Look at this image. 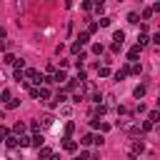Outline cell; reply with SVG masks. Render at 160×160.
<instances>
[{
  "label": "cell",
  "mask_w": 160,
  "mask_h": 160,
  "mask_svg": "<svg viewBox=\"0 0 160 160\" xmlns=\"http://www.w3.org/2000/svg\"><path fill=\"white\" fill-rule=\"evenodd\" d=\"M140 152H145V142H142V140H132V145H130L128 155H130V158H138Z\"/></svg>",
  "instance_id": "6da1fadb"
},
{
  "label": "cell",
  "mask_w": 160,
  "mask_h": 160,
  "mask_svg": "<svg viewBox=\"0 0 160 160\" xmlns=\"http://www.w3.org/2000/svg\"><path fill=\"white\" fill-rule=\"evenodd\" d=\"M140 50H142L140 45H132V48L128 50V62H135V60L140 58Z\"/></svg>",
  "instance_id": "7a4b0ae2"
},
{
  "label": "cell",
  "mask_w": 160,
  "mask_h": 160,
  "mask_svg": "<svg viewBox=\"0 0 160 160\" xmlns=\"http://www.w3.org/2000/svg\"><path fill=\"white\" fill-rule=\"evenodd\" d=\"M5 145H8V148H10V150H15V148H20V138H18V135H12V132H10V138H8V140H5Z\"/></svg>",
  "instance_id": "3957f363"
},
{
  "label": "cell",
  "mask_w": 160,
  "mask_h": 160,
  "mask_svg": "<svg viewBox=\"0 0 160 160\" xmlns=\"http://www.w3.org/2000/svg\"><path fill=\"white\" fill-rule=\"evenodd\" d=\"M62 148H65L68 152H75V150H78V142H75L72 138H65V140H62Z\"/></svg>",
  "instance_id": "277c9868"
},
{
  "label": "cell",
  "mask_w": 160,
  "mask_h": 160,
  "mask_svg": "<svg viewBox=\"0 0 160 160\" xmlns=\"http://www.w3.org/2000/svg\"><path fill=\"white\" fill-rule=\"evenodd\" d=\"M145 92H148V85H142V82H140V85L132 90V95H135L138 100H142V98H145Z\"/></svg>",
  "instance_id": "5b68a950"
},
{
  "label": "cell",
  "mask_w": 160,
  "mask_h": 160,
  "mask_svg": "<svg viewBox=\"0 0 160 160\" xmlns=\"http://www.w3.org/2000/svg\"><path fill=\"white\" fill-rule=\"evenodd\" d=\"M125 68H128V72H132V75H140V72H142V68H140V62H128Z\"/></svg>",
  "instance_id": "8992f818"
},
{
  "label": "cell",
  "mask_w": 160,
  "mask_h": 160,
  "mask_svg": "<svg viewBox=\"0 0 160 160\" xmlns=\"http://www.w3.org/2000/svg\"><path fill=\"white\" fill-rule=\"evenodd\" d=\"M68 100V92L65 90H58V95H55V100H52V105H62Z\"/></svg>",
  "instance_id": "52a82bcc"
},
{
  "label": "cell",
  "mask_w": 160,
  "mask_h": 160,
  "mask_svg": "<svg viewBox=\"0 0 160 160\" xmlns=\"http://www.w3.org/2000/svg\"><path fill=\"white\" fill-rule=\"evenodd\" d=\"M52 122H55V118H52V115H42V118H40V128H50Z\"/></svg>",
  "instance_id": "ba28073f"
},
{
  "label": "cell",
  "mask_w": 160,
  "mask_h": 160,
  "mask_svg": "<svg viewBox=\"0 0 160 160\" xmlns=\"http://www.w3.org/2000/svg\"><path fill=\"white\" fill-rule=\"evenodd\" d=\"M25 128H28L25 122H15L12 125V135H25Z\"/></svg>",
  "instance_id": "9c48e42d"
},
{
  "label": "cell",
  "mask_w": 160,
  "mask_h": 160,
  "mask_svg": "<svg viewBox=\"0 0 160 160\" xmlns=\"http://www.w3.org/2000/svg\"><path fill=\"white\" fill-rule=\"evenodd\" d=\"M32 145H35L38 150H40V148H45V138H42L40 132H38V135H32Z\"/></svg>",
  "instance_id": "30bf717a"
},
{
  "label": "cell",
  "mask_w": 160,
  "mask_h": 160,
  "mask_svg": "<svg viewBox=\"0 0 160 160\" xmlns=\"http://www.w3.org/2000/svg\"><path fill=\"white\" fill-rule=\"evenodd\" d=\"M148 42H150V38H148V32H140V35H138V42H135V45H140V48H145Z\"/></svg>",
  "instance_id": "8fae6325"
},
{
  "label": "cell",
  "mask_w": 160,
  "mask_h": 160,
  "mask_svg": "<svg viewBox=\"0 0 160 160\" xmlns=\"http://www.w3.org/2000/svg\"><path fill=\"white\" fill-rule=\"evenodd\" d=\"M128 135H132V138H138V135H142V130H140V125H128Z\"/></svg>",
  "instance_id": "7c38bea8"
},
{
  "label": "cell",
  "mask_w": 160,
  "mask_h": 160,
  "mask_svg": "<svg viewBox=\"0 0 160 160\" xmlns=\"http://www.w3.org/2000/svg\"><path fill=\"white\" fill-rule=\"evenodd\" d=\"M80 142H82V145H95V135H92V132H88V135H82V138H80Z\"/></svg>",
  "instance_id": "4fadbf2b"
},
{
  "label": "cell",
  "mask_w": 160,
  "mask_h": 160,
  "mask_svg": "<svg viewBox=\"0 0 160 160\" xmlns=\"http://www.w3.org/2000/svg\"><path fill=\"white\" fill-rule=\"evenodd\" d=\"M112 40H115L118 45H122V40H125V32H122V30H115V32H112Z\"/></svg>",
  "instance_id": "5bb4252c"
},
{
  "label": "cell",
  "mask_w": 160,
  "mask_h": 160,
  "mask_svg": "<svg viewBox=\"0 0 160 160\" xmlns=\"http://www.w3.org/2000/svg\"><path fill=\"white\" fill-rule=\"evenodd\" d=\"M2 62H5V65H15V62H18V58H15L12 52H5V58H2Z\"/></svg>",
  "instance_id": "9a60e30c"
},
{
  "label": "cell",
  "mask_w": 160,
  "mask_h": 160,
  "mask_svg": "<svg viewBox=\"0 0 160 160\" xmlns=\"http://www.w3.org/2000/svg\"><path fill=\"white\" fill-rule=\"evenodd\" d=\"M98 75H100V78H108V75H110V68H108L105 62H102V65H98Z\"/></svg>",
  "instance_id": "2e32d148"
},
{
  "label": "cell",
  "mask_w": 160,
  "mask_h": 160,
  "mask_svg": "<svg viewBox=\"0 0 160 160\" xmlns=\"http://www.w3.org/2000/svg\"><path fill=\"white\" fill-rule=\"evenodd\" d=\"M0 100H2V102H5V105H8V102H10V100H12V92H10V90H8V88H5V90H2V92H0Z\"/></svg>",
  "instance_id": "e0dca14e"
},
{
  "label": "cell",
  "mask_w": 160,
  "mask_h": 160,
  "mask_svg": "<svg viewBox=\"0 0 160 160\" xmlns=\"http://www.w3.org/2000/svg\"><path fill=\"white\" fill-rule=\"evenodd\" d=\"M40 100H42V102H50V90H48L45 85L40 88Z\"/></svg>",
  "instance_id": "ac0fdd59"
},
{
  "label": "cell",
  "mask_w": 160,
  "mask_h": 160,
  "mask_svg": "<svg viewBox=\"0 0 160 160\" xmlns=\"http://www.w3.org/2000/svg\"><path fill=\"white\" fill-rule=\"evenodd\" d=\"M148 120H150V122L155 125V122L160 120V110H150V112H148Z\"/></svg>",
  "instance_id": "d6986e66"
},
{
  "label": "cell",
  "mask_w": 160,
  "mask_h": 160,
  "mask_svg": "<svg viewBox=\"0 0 160 160\" xmlns=\"http://www.w3.org/2000/svg\"><path fill=\"white\" fill-rule=\"evenodd\" d=\"M72 132H75V122H72V120H68V122H65V138H70Z\"/></svg>",
  "instance_id": "ffe728a7"
},
{
  "label": "cell",
  "mask_w": 160,
  "mask_h": 160,
  "mask_svg": "<svg viewBox=\"0 0 160 160\" xmlns=\"http://www.w3.org/2000/svg\"><path fill=\"white\" fill-rule=\"evenodd\" d=\"M52 158V150L50 148H40V160H50Z\"/></svg>",
  "instance_id": "44dd1931"
},
{
  "label": "cell",
  "mask_w": 160,
  "mask_h": 160,
  "mask_svg": "<svg viewBox=\"0 0 160 160\" xmlns=\"http://www.w3.org/2000/svg\"><path fill=\"white\" fill-rule=\"evenodd\" d=\"M70 52H72V55H80V52H82V45H80V42L75 40V42L70 45Z\"/></svg>",
  "instance_id": "7402d4cb"
},
{
  "label": "cell",
  "mask_w": 160,
  "mask_h": 160,
  "mask_svg": "<svg viewBox=\"0 0 160 160\" xmlns=\"http://www.w3.org/2000/svg\"><path fill=\"white\" fill-rule=\"evenodd\" d=\"M78 42H80V45H88V42H90V35H88V32H80V35H78Z\"/></svg>",
  "instance_id": "603a6c76"
},
{
  "label": "cell",
  "mask_w": 160,
  "mask_h": 160,
  "mask_svg": "<svg viewBox=\"0 0 160 160\" xmlns=\"http://www.w3.org/2000/svg\"><path fill=\"white\" fill-rule=\"evenodd\" d=\"M128 78V68H120L118 72H115V80H125Z\"/></svg>",
  "instance_id": "cb8c5ba5"
},
{
  "label": "cell",
  "mask_w": 160,
  "mask_h": 160,
  "mask_svg": "<svg viewBox=\"0 0 160 160\" xmlns=\"http://www.w3.org/2000/svg\"><path fill=\"white\" fill-rule=\"evenodd\" d=\"M152 128H155V125H152L150 120H142V125H140V130H142V132H150Z\"/></svg>",
  "instance_id": "d4e9b609"
},
{
  "label": "cell",
  "mask_w": 160,
  "mask_h": 160,
  "mask_svg": "<svg viewBox=\"0 0 160 160\" xmlns=\"http://www.w3.org/2000/svg\"><path fill=\"white\" fill-rule=\"evenodd\" d=\"M8 138H10V130H8V128H2V125H0V142H5V140H8Z\"/></svg>",
  "instance_id": "484cf974"
},
{
  "label": "cell",
  "mask_w": 160,
  "mask_h": 160,
  "mask_svg": "<svg viewBox=\"0 0 160 160\" xmlns=\"http://www.w3.org/2000/svg\"><path fill=\"white\" fill-rule=\"evenodd\" d=\"M128 22H132V25L140 22V15H138V12H128Z\"/></svg>",
  "instance_id": "4316f807"
},
{
  "label": "cell",
  "mask_w": 160,
  "mask_h": 160,
  "mask_svg": "<svg viewBox=\"0 0 160 160\" xmlns=\"http://www.w3.org/2000/svg\"><path fill=\"white\" fill-rule=\"evenodd\" d=\"M98 28H100V25H98V22L92 20V22H88V30H85V32H88V35H92V32H95Z\"/></svg>",
  "instance_id": "83f0119b"
},
{
  "label": "cell",
  "mask_w": 160,
  "mask_h": 160,
  "mask_svg": "<svg viewBox=\"0 0 160 160\" xmlns=\"http://www.w3.org/2000/svg\"><path fill=\"white\" fill-rule=\"evenodd\" d=\"M92 52H95V55H102V52H105V48H102L100 42H95V45H92Z\"/></svg>",
  "instance_id": "f1b7e54d"
},
{
  "label": "cell",
  "mask_w": 160,
  "mask_h": 160,
  "mask_svg": "<svg viewBox=\"0 0 160 160\" xmlns=\"http://www.w3.org/2000/svg\"><path fill=\"white\" fill-rule=\"evenodd\" d=\"M18 105H20V98H12V100H10V102H8V110H15V108H18Z\"/></svg>",
  "instance_id": "f546056e"
},
{
  "label": "cell",
  "mask_w": 160,
  "mask_h": 160,
  "mask_svg": "<svg viewBox=\"0 0 160 160\" xmlns=\"http://www.w3.org/2000/svg\"><path fill=\"white\" fill-rule=\"evenodd\" d=\"M150 18H152V8H145L142 10V20H150Z\"/></svg>",
  "instance_id": "4dcf8cb0"
},
{
  "label": "cell",
  "mask_w": 160,
  "mask_h": 160,
  "mask_svg": "<svg viewBox=\"0 0 160 160\" xmlns=\"http://www.w3.org/2000/svg\"><path fill=\"white\" fill-rule=\"evenodd\" d=\"M110 22H112V20H110V18H100V20H98V25H100V28H108V25H110Z\"/></svg>",
  "instance_id": "1f68e13d"
},
{
  "label": "cell",
  "mask_w": 160,
  "mask_h": 160,
  "mask_svg": "<svg viewBox=\"0 0 160 160\" xmlns=\"http://www.w3.org/2000/svg\"><path fill=\"white\" fill-rule=\"evenodd\" d=\"M30 98H35V100H40V88H30Z\"/></svg>",
  "instance_id": "d6a6232c"
},
{
  "label": "cell",
  "mask_w": 160,
  "mask_h": 160,
  "mask_svg": "<svg viewBox=\"0 0 160 160\" xmlns=\"http://www.w3.org/2000/svg\"><path fill=\"white\" fill-rule=\"evenodd\" d=\"M100 125H102V122H100V120H98V118H90V128H92V130H98V128H100Z\"/></svg>",
  "instance_id": "836d02e7"
},
{
  "label": "cell",
  "mask_w": 160,
  "mask_h": 160,
  "mask_svg": "<svg viewBox=\"0 0 160 160\" xmlns=\"http://www.w3.org/2000/svg\"><path fill=\"white\" fill-rule=\"evenodd\" d=\"M60 112H62V115H70V112H72V108H70V105H62V108H60Z\"/></svg>",
  "instance_id": "e575fe53"
},
{
  "label": "cell",
  "mask_w": 160,
  "mask_h": 160,
  "mask_svg": "<svg viewBox=\"0 0 160 160\" xmlns=\"http://www.w3.org/2000/svg\"><path fill=\"white\" fill-rule=\"evenodd\" d=\"M152 42H155V45H160V30H158V32L152 35Z\"/></svg>",
  "instance_id": "d590c367"
},
{
  "label": "cell",
  "mask_w": 160,
  "mask_h": 160,
  "mask_svg": "<svg viewBox=\"0 0 160 160\" xmlns=\"http://www.w3.org/2000/svg\"><path fill=\"white\" fill-rule=\"evenodd\" d=\"M152 12H160V2H155V5H152Z\"/></svg>",
  "instance_id": "8d00e7d4"
},
{
  "label": "cell",
  "mask_w": 160,
  "mask_h": 160,
  "mask_svg": "<svg viewBox=\"0 0 160 160\" xmlns=\"http://www.w3.org/2000/svg\"><path fill=\"white\" fill-rule=\"evenodd\" d=\"M5 35H8V32H5V28H0V40H5Z\"/></svg>",
  "instance_id": "74e56055"
},
{
  "label": "cell",
  "mask_w": 160,
  "mask_h": 160,
  "mask_svg": "<svg viewBox=\"0 0 160 160\" xmlns=\"http://www.w3.org/2000/svg\"><path fill=\"white\" fill-rule=\"evenodd\" d=\"M50 160H60V155H58V152H52V158H50Z\"/></svg>",
  "instance_id": "f35d334b"
},
{
  "label": "cell",
  "mask_w": 160,
  "mask_h": 160,
  "mask_svg": "<svg viewBox=\"0 0 160 160\" xmlns=\"http://www.w3.org/2000/svg\"><path fill=\"white\" fill-rule=\"evenodd\" d=\"M0 82H5V72L2 70H0Z\"/></svg>",
  "instance_id": "ab89813d"
},
{
  "label": "cell",
  "mask_w": 160,
  "mask_h": 160,
  "mask_svg": "<svg viewBox=\"0 0 160 160\" xmlns=\"http://www.w3.org/2000/svg\"><path fill=\"white\" fill-rule=\"evenodd\" d=\"M158 110H160V98H158Z\"/></svg>",
  "instance_id": "60d3db41"
},
{
  "label": "cell",
  "mask_w": 160,
  "mask_h": 160,
  "mask_svg": "<svg viewBox=\"0 0 160 160\" xmlns=\"http://www.w3.org/2000/svg\"><path fill=\"white\" fill-rule=\"evenodd\" d=\"M75 160H80V158H75Z\"/></svg>",
  "instance_id": "b9f144b4"
}]
</instances>
